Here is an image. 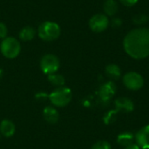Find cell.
Wrapping results in <instances>:
<instances>
[{
  "label": "cell",
  "mask_w": 149,
  "mask_h": 149,
  "mask_svg": "<svg viewBox=\"0 0 149 149\" xmlns=\"http://www.w3.org/2000/svg\"><path fill=\"white\" fill-rule=\"evenodd\" d=\"M123 47L126 53L134 59H143L149 56V28L138 27L131 30L124 38Z\"/></svg>",
  "instance_id": "6da1fadb"
},
{
  "label": "cell",
  "mask_w": 149,
  "mask_h": 149,
  "mask_svg": "<svg viewBox=\"0 0 149 149\" xmlns=\"http://www.w3.org/2000/svg\"><path fill=\"white\" fill-rule=\"evenodd\" d=\"M51 103L57 107H64L67 106L72 98V93L70 88L65 86L57 87L49 94Z\"/></svg>",
  "instance_id": "7a4b0ae2"
},
{
  "label": "cell",
  "mask_w": 149,
  "mask_h": 149,
  "mask_svg": "<svg viewBox=\"0 0 149 149\" xmlns=\"http://www.w3.org/2000/svg\"><path fill=\"white\" fill-rule=\"evenodd\" d=\"M61 32L59 25L52 21H45L39 24L38 29V37L44 41H53L57 39Z\"/></svg>",
  "instance_id": "3957f363"
},
{
  "label": "cell",
  "mask_w": 149,
  "mask_h": 149,
  "mask_svg": "<svg viewBox=\"0 0 149 149\" xmlns=\"http://www.w3.org/2000/svg\"><path fill=\"white\" fill-rule=\"evenodd\" d=\"M2 54L10 59L17 58L21 52V45L17 39L12 37H6L0 45Z\"/></svg>",
  "instance_id": "277c9868"
},
{
  "label": "cell",
  "mask_w": 149,
  "mask_h": 149,
  "mask_svg": "<svg viewBox=\"0 0 149 149\" xmlns=\"http://www.w3.org/2000/svg\"><path fill=\"white\" fill-rule=\"evenodd\" d=\"M60 62L57 56L53 54H45L40 60V68L47 75L56 73L59 69Z\"/></svg>",
  "instance_id": "5b68a950"
},
{
  "label": "cell",
  "mask_w": 149,
  "mask_h": 149,
  "mask_svg": "<svg viewBox=\"0 0 149 149\" xmlns=\"http://www.w3.org/2000/svg\"><path fill=\"white\" fill-rule=\"evenodd\" d=\"M122 81L126 88L131 91H138L141 89L144 86L143 77L139 72H127L123 76Z\"/></svg>",
  "instance_id": "8992f818"
},
{
  "label": "cell",
  "mask_w": 149,
  "mask_h": 149,
  "mask_svg": "<svg viewBox=\"0 0 149 149\" xmlns=\"http://www.w3.org/2000/svg\"><path fill=\"white\" fill-rule=\"evenodd\" d=\"M110 22L106 14L98 13L93 15L89 20V27L94 32H102L107 29Z\"/></svg>",
  "instance_id": "52a82bcc"
},
{
  "label": "cell",
  "mask_w": 149,
  "mask_h": 149,
  "mask_svg": "<svg viewBox=\"0 0 149 149\" xmlns=\"http://www.w3.org/2000/svg\"><path fill=\"white\" fill-rule=\"evenodd\" d=\"M116 85L113 81H107L102 84L98 91L100 100L103 103H108L115 95L116 93Z\"/></svg>",
  "instance_id": "ba28073f"
},
{
  "label": "cell",
  "mask_w": 149,
  "mask_h": 149,
  "mask_svg": "<svg viewBox=\"0 0 149 149\" xmlns=\"http://www.w3.org/2000/svg\"><path fill=\"white\" fill-rule=\"evenodd\" d=\"M135 142L141 149H149V125L143 127L136 133Z\"/></svg>",
  "instance_id": "9c48e42d"
},
{
  "label": "cell",
  "mask_w": 149,
  "mask_h": 149,
  "mask_svg": "<svg viewBox=\"0 0 149 149\" xmlns=\"http://www.w3.org/2000/svg\"><path fill=\"white\" fill-rule=\"evenodd\" d=\"M115 104V109L120 113H131L134 111V104L132 101V100H130L129 98L127 97H120L118 98L117 100H115L114 101Z\"/></svg>",
  "instance_id": "30bf717a"
},
{
  "label": "cell",
  "mask_w": 149,
  "mask_h": 149,
  "mask_svg": "<svg viewBox=\"0 0 149 149\" xmlns=\"http://www.w3.org/2000/svg\"><path fill=\"white\" fill-rule=\"evenodd\" d=\"M16 131L15 124L10 120H3L0 123V134L4 137L10 138L14 135Z\"/></svg>",
  "instance_id": "8fae6325"
},
{
  "label": "cell",
  "mask_w": 149,
  "mask_h": 149,
  "mask_svg": "<svg viewBox=\"0 0 149 149\" xmlns=\"http://www.w3.org/2000/svg\"><path fill=\"white\" fill-rule=\"evenodd\" d=\"M45 120L50 124H56L59 120V114L58 110L53 107H46L43 111Z\"/></svg>",
  "instance_id": "7c38bea8"
},
{
  "label": "cell",
  "mask_w": 149,
  "mask_h": 149,
  "mask_svg": "<svg viewBox=\"0 0 149 149\" xmlns=\"http://www.w3.org/2000/svg\"><path fill=\"white\" fill-rule=\"evenodd\" d=\"M134 141H135V135L131 132L121 133L117 137V143L123 148H126L131 144H134Z\"/></svg>",
  "instance_id": "4fadbf2b"
},
{
  "label": "cell",
  "mask_w": 149,
  "mask_h": 149,
  "mask_svg": "<svg viewBox=\"0 0 149 149\" xmlns=\"http://www.w3.org/2000/svg\"><path fill=\"white\" fill-rule=\"evenodd\" d=\"M106 75L111 79V81L113 80H118L121 77V70L119 65L115 64H110L107 65L105 69Z\"/></svg>",
  "instance_id": "5bb4252c"
},
{
  "label": "cell",
  "mask_w": 149,
  "mask_h": 149,
  "mask_svg": "<svg viewBox=\"0 0 149 149\" xmlns=\"http://www.w3.org/2000/svg\"><path fill=\"white\" fill-rule=\"evenodd\" d=\"M119 6L115 0H106L103 5V10L107 17H113L118 11Z\"/></svg>",
  "instance_id": "9a60e30c"
},
{
  "label": "cell",
  "mask_w": 149,
  "mask_h": 149,
  "mask_svg": "<svg viewBox=\"0 0 149 149\" xmlns=\"http://www.w3.org/2000/svg\"><path fill=\"white\" fill-rule=\"evenodd\" d=\"M36 31L31 26H24L19 32V38L22 41H31L34 38Z\"/></svg>",
  "instance_id": "2e32d148"
},
{
  "label": "cell",
  "mask_w": 149,
  "mask_h": 149,
  "mask_svg": "<svg viewBox=\"0 0 149 149\" xmlns=\"http://www.w3.org/2000/svg\"><path fill=\"white\" fill-rule=\"evenodd\" d=\"M48 79V81L54 86L56 87H61V86H64L65 85V78L63 75L61 74H58V73H52V74H50L48 75L47 77Z\"/></svg>",
  "instance_id": "e0dca14e"
},
{
  "label": "cell",
  "mask_w": 149,
  "mask_h": 149,
  "mask_svg": "<svg viewBox=\"0 0 149 149\" xmlns=\"http://www.w3.org/2000/svg\"><path fill=\"white\" fill-rule=\"evenodd\" d=\"M118 113H119V112L116 109L115 110H111L108 113H107L106 115L104 116V119H103L105 124L109 125V124L113 123L116 120V117H117Z\"/></svg>",
  "instance_id": "ac0fdd59"
},
{
  "label": "cell",
  "mask_w": 149,
  "mask_h": 149,
  "mask_svg": "<svg viewBox=\"0 0 149 149\" xmlns=\"http://www.w3.org/2000/svg\"><path fill=\"white\" fill-rule=\"evenodd\" d=\"M148 18L147 17V15L143 14V13H140L135 15L133 17V23L136 25H142L144 24H146L148 22Z\"/></svg>",
  "instance_id": "d6986e66"
},
{
  "label": "cell",
  "mask_w": 149,
  "mask_h": 149,
  "mask_svg": "<svg viewBox=\"0 0 149 149\" xmlns=\"http://www.w3.org/2000/svg\"><path fill=\"white\" fill-rule=\"evenodd\" d=\"M111 144L106 141H97L91 149H111Z\"/></svg>",
  "instance_id": "ffe728a7"
},
{
  "label": "cell",
  "mask_w": 149,
  "mask_h": 149,
  "mask_svg": "<svg viewBox=\"0 0 149 149\" xmlns=\"http://www.w3.org/2000/svg\"><path fill=\"white\" fill-rule=\"evenodd\" d=\"M8 33V29L3 23L0 22V38H5Z\"/></svg>",
  "instance_id": "44dd1931"
},
{
  "label": "cell",
  "mask_w": 149,
  "mask_h": 149,
  "mask_svg": "<svg viewBox=\"0 0 149 149\" xmlns=\"http://www.w3.org/2000/svg\"><path fill=\"white\" fill-rule=\"evenodd\" d=\"M111 24H112V27H113V28H119L122 24V20L120 17H114L112 19Z\"/></svg>",
  "instance_id": "7402d4cb"
},
{
  "label": "cell",
  "mask_w": 149,
  "mask_h": 149,
  "mask_svg": "<svg viewBox=\"0 0 149 149\" xmlns=\"http://www.w3.org/2000/svg\"><path fill=\"white\" fill-rule=\"evenodd\" d=\"M120 1L123 5L127 7H132L138 3V0H120Z\"/></svg>",
  "instance_id": "603a6c76"
},
{
  "label": "cell",
  "mask_w": 149,
  "mask_h": 149,
  "mask_svg": "<svg viewBox=\"0 0 149 149\" xmlns=\"http://www.w3.org/2000/svg\"><path fill=\"white\" fill-rule=\"evenodd\" d=\"M124 149H141V148L136 143H134V144H131V145L124 148Z\"/></svg>",
  "instance_id": "cb8c5ba5"
},
{
  "label": "cell",
  "mask_w": 149,
  "mask_h": 149,
  "mask_svg": "<svg viewBox=\"0 0 149 149\" xmlns=\"http://www.w3.org/2000/svg\"><path fill=\"white\" fill-rule=\"evenodd\" d=\"M2 75H3V71H2V70L0 69V78L2 77Z\"/></svg>",
  "instance_id": "d4e9b609"
}]
</instances>
